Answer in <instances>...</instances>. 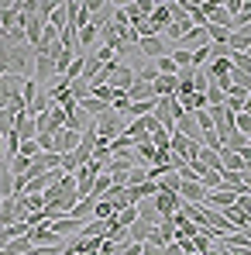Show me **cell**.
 Segmentation results:
<instances>
[{
	"mask_svg": "<svg viewBox=\"0 0 251 255\" xmlns=\"http://www.w3.org/2000/svg\"><path fill=\"white\" fill-rule=\"evenodd\" d=\"M189 255H203V252H189Z\"/></svg>",
	"mask_w": 251,
	"mask_h": 255,
	"instance_id": "cell-53",
	"label": "cell"
},
{
	"mask_svg": "<svg viewBox=\"0 0 251 255\" xmlns=\"http://www.w3.org/2000/svg\"><path fill=\"white\" fill-rule=\"evenodd\" d=\"M179 104H182V111H186V114H196V111L210 107V104H207V93H186V97H179Z\"/></svg>",
	"mask_w": 251,
	"mask_h": 255,
	"instance_id": "cell-21",
	"label": "cell"
},
{
	"mask_svg": "<svg viewBox=\"0 0 251 255\" xmlns=\"http://www.w3.org/2000/svg\"><path fill=\"white\" fill-rule=\"evenodd\" d=\"M21 221V197H3L0 200V224H17Z\"/></svg>",
	"mask_w": 251,
	"mask_h": 255,
	"instance_id": "cell-10",
	"label": "cell"
},
{
	"mask_svg": "<svg viewBox=\"0 0 251 255\" xmlns=\"http://www.w3.org/2000/svg\"><path fill=\"white\" fill-rule=\"evenodd\" d=\"M175 131H179V134H186V138H193V141H200V134H203L193 114H182V118L175 121Z\"/></svg>",
	"mask_w": 251,
	"mask_h": 255,
	"instance_id": "cell-18",
	"label": "cell"
},
{
	"mask_svg": "<svg viewBox=\"0 0 251 255\" xmlns=\"http://www.w3.org/2000/svg\"><path fill=\"white\" fill-rule=\"evenodd\" d=\"M241 186H245V193H251V172H245V176H241Z\"/></svg>",
	"mask_w": 251,
	"mask_h": 255,
	"instance_id": "cell-49",
	"label": "cell"
},
{
	"mask_svg": "<svg viewBox=\"0 0 251 255\" xmlns=\"http://www.w3.org/2000/svg\"><path fill=\"white\" fill-rule=\"evenodd\" d=\"M45 207V193H21V221Z\"/></svg>",
	"mask_w": 251,
	"mask_h": 255,
	"instance_id": "cell-19",
	"label": "cell"
},
{
	"mask_svg": "<svg viewBox=\"0 0 251 255\" xmlns=\"http://www.w3.org/2000/svg\"><path fill=\"white\" fill-rule=\"evenodd\" d=\"M28 238H31V245H55L59 242V235L48 228V224H38V228H28Z\"/></svg>",
	"mask_w": 251,
	"mask_h": 255,
	"instance_id": "cell-15",
	"label": "cell"
},
{
	"mask_svg": "<svg viewBox=\"0 0 251 255\" xmlns=\"http://www.w3.org/2000/svg\"><path fill=\"white\" fill-rule=\"evenodd\" d=\"M93 204H96V197H83V200H76V207L69 211V217H76V221H89V217H93Z\"/></svg>",
	"mask_w": 251,
	"mask_h": 255,
	"instance_id": "cell-24",
	"label": "cell"
},
{
	"mask_svg": "<svg viewBox=\"0 0 251 255\" xmlns=\"http://www.w3.org/2000/svg\"><path fill=\"white\" fill-rule=\"evenodd\" d=\"M62 252H66V245L55 242V245H31V252H28V255H62Z\"/></svg>",
	"mask_w": 251,
	"mask_h": 255,
	"instance_id": "cell-38",
	"label": "cell"
},
{
	"mask_svg": "<svg viewBox=\"0 0 251 255\" xmlns=\"http://www.w3.org/2000/svg\"><path fill=\"white\" fill-rule=\"evenodd\" d=\"M162 255H186V249H182V242H168L162 245Z\"/></svg>",
	"mask_w": 251,
	"mask_h": 255,
	"instance_id": "cell-45",
	"label": "cell"
},
{
	"mask_svg": "<svg viewBox=\"0 0 251 255\" xmlns=\"http://www.w3.org/2000/svg\"><path fill=\"white\" fill-rule=\"evenodd\" d=\"M152 145H155V148L172 152V148H168V128H155V131H152Z\"/></svg>",
	"mask_w": 251,
	"mask_h": 255,
	"instance_id": "cell-39",
	"label": "cell"
},
{
	"mask_svg": "<svg viewBox=\"0 0 251 255\" xmlns=\"http://www.w3.org/2000/svg\"><path fill=\"white\" fill-rule=\"evenodd\" d=\"M83 224L86 221H76V217H52V221H48V228H52L59 238H76V235L83 231Z\"/></svg>",
	"mask_w": 251,
	"mask_h": 255,
	"instance_id": "cell-7",
	"label": "cell"
},
{
	"mask_svg": "<svg viewBox=\"0 0 251 255\" xmlns=\"http://www.w3.org/2000/svg\"><path fill=\"white\" fill-rule=\"evenodd\" d=\"M155 69H159L162 76H175V73H179V66L172 62V55H162V59H155Z\"/></svg>",
	"mask_w": 251,
	"mask_h": 255,
	"instance_id": "cell-35",
	"label": "cell"
},
{
	"mask_svg": "<svg viewBox=\"0 0 251 255\" xmlns=\"http://www.w3.org/2000/svg\"><path fill=\"white\" fill-rule=\"evenodd\" d=\"M179 48H189V52H196V48H203V45H210V35H207V24H193L182 38H179Z\"/></svg>",
	"mask_w": 251,
	"mask_h": 255,
	"instance_id": "cell-6",
	"label": "cell"
},
{
	"mask_svg": "<svg viewBox=\"0 0 251 255\" xmlns=\"http://www.w3.org/2000/svg\"><path fill=\"white\" fill-rule=\"evenodd\" d=\"M155 193H159V183H155V179H145V183H134V186H127V197H131V204L152 200Z\"/></svg>",
	"mask_w": 251,
	"mask_h": 255,
	"instance_id": "cell-13",
	"label": "cell"
},
{
	"mask_svg": "<svg viewBox=\"0 0 251 255\" xmlns=\"http://www.w3.org/2000/svg\"><path fill=\"white\" fill-rule=\"evenodd\" d=\"M234 131H241V134H248V138H251V114L238 111V114H234Z\"/></svg>",
	"mask_w": 251,
	"mask_h": 255,
	"instance_id": "cell-37",
	"label": "cell"
},
{
	"mask_svg": "<svg viewBox=\"0 0 251 255\" xmlns=\"http://www.w3.org/2000/svg\"><path fill=\"white\" fill-rule=\"evenodd\" d=\"M80 138H83V131H73V128H59V131H55V138H52V152L66 155V152H73V148L80 145Z\"/></svg>",
	"mask_w": 251,
	"mask_h": 255,
	"instance_id": "cell-4",
	"label": "cell"
},
{
	"mask_svg": "<svg viewBox=\"0 0 251 255\" xmlns=\"http://www.w3.org/2000/svg\"><path fill=\"white\" fill-rule=\"evenodd\" d=\"M207 35H210V42L231 45V31H227V28H217V24H207Z\"/></svg>",
	"mask_w": 251,
	"mask_h": 255,
	"instance_id": "cell-34",
	"label": "cell"
},
{
	"mask_svg": "<svg viewBox=\"0 0 251 255\" xmlns=\"http://www.w3.org/2000/svg\"><path fill=\"white\" fill-rule=\"evenodd\" d=\"M24 17V38H28V45L35 48V45L42 42V31H45V17H38V14H21Z\"/></svg>",
	"mask_w": 251,
	"mask_h": 255,
	"instance_id": "cell-9",
	"label": "cell"
},
{
	"mask_svg": "<svg viewBox=\"0 0 251 255\" xmlns=\"http://www.w3.org/2000/svg\"><path fill=\"white\" fill-rule=\"evenodd\" d=\"M117 214V207H114V200H107V197H100L96 204H93V217H100V221H110Z\"/></svg>",
	"mask_w": 251,
	"mask_h": 255,
	"instance_id": "cell-27",
	"label": "cell"
},
{
	"mask_svg": "<svg viewBox=\"0 0 251 255\" xmlns=\"http://www.w3.org/2000/svg\"><path fill=\"white\" fill-rule=\"evenodd\" d=\"M114 111H121V114H127V107H131V100H127L124 90H117V97H114V104H110Z\"/></svg>",
	"mask_w": 251,
	"mask_h": 255,
	"instance_id": "cell-42",
	"label": "cell"
},
{
	"mask_svg": "<svg viewBox=\"0 0 251 255\" xmlns=\"http://www.w3.org/2000/svg\"><path fill=\"white\" fill-rule=\"evenodd\" d=\"M141 255H162V245L152 242V238H145V242H141Z\"/></svg>",
	"mask_w": 251,
	"mask_h": 255,
	"instance_id": "cell-43",
	"label": "cell"
},
{
	"mask_svg": "<svg viewBox=\"0 0 251 255\" xmlns=\"http://www.w3.org/2000/svg\"><path fill=\"white\" fill-rule=\"evenodd\" d=\"M159 76H162V73L155 69V62H145V66H138V80H141V83H155Z\"/></svg>",
	"mask_w": 251,
	"mask_h": 255,
	"instance_id": "cell-32",
	"label": "cell"
},
{
	"mask_svg": "<svg viewBox=\"0 0 251 255\" xmlns=\"http://www.w3.org/2000/svg\"><path fill=\"white\" fill-rule=\"evenodd\" d=\"M152 207L162 214V217H172V214L182 207V197H179V193H172V190H159V193L152 197Z\"/></svg>",
	"mask_w": 251,
	"mask_h": 255,
	"instance_id": "cell-3",
	"label": "cell"
},
{
	"mask_svg": "<svg viewBox=\"0 0 251 255\" xmlns=\"http://www.w3.org/2000/svg\"><path fill=\"white\" fill-rule=\"evenodd\" d=\"M179 197H182L186 204H203L207 190H203V183H200L196 176H189V179H182V183H179Z\"/></svg>",
	"mask_w": 251,
	"mask_h": 255,
	"instance_id": "cell-8",
	"label": "cell"
},
{
	"mask_svg": "<svg viewBox=\"0 0 251 255\" xmlns=\"http://www.w3.org/2000/svg\"><path fill=\"white\" fill-rule=\"evenodd\" d=\"M76 104H80V111H83L86 118H100V114L107 111V104L96 100V97H83V100H76Z\"/></svg>",
	"mask_w": 251,
	"mask_h": 255,
	"instance_id": "cell-22",
	"label": "cell"
},
{
	"mask_svg": "<svg viewBox=\"0 0 251 255\" xmlns=\"http://www.w3.org/2000/svg\"><path fill=\"white\" fill-rule=\"evenodd\" d=\"M231 255H251V245H234V249H227Z\"/></svg>",
	"mask_w": 251,
	"mask_h": 255,
	"instance_id": "cell-48",
	"label": "cell"
},
{
	"mask_svg": "<svg viewBox=\"0 0 251 255\" xmlns=\"http://www.w3.org/2000/svg\"><path fill=\"white\" fill-rule=\"evenodd\" d=\"M48 24H52V28H59V31H62V28L69 24V14H66V3H62V7H55V10L48 14Z\"/></svg>",
	"mask_w": 251,
	"mask_h": 255,
	"instance_id": "cell-31",
	"label": "cell"
},
{
	"mask_svg": "<svg viewBox=\"0 0 251 255\" xmlns=\"http://www.w3.org/2000/svg\"><path fill=\"white\" fill-rule=\"evenodd\" d=\"M134 80H138V69L121 62V66H117V69L110 73V83H107V86H114V90H127V86L134 83Z\"/></svg>",
	"mask_w": 251,
	"mask_h": 255,
	"instance_id": "cell-12",
	"label": "cell"
},
{
	"mask_svg": "<svg viewBox=\"0 0 251 255\" xmlns=\"http://www.w3.org/2000/svg\"><path fill=\"white\" fill-rule=\"evenodd\" d=\"M14 131H17V138H21V141H28V138H38V128H35V114L21 111V114L14 118Z\"/></svg>",
	"mask_w": 251,
	"mask_h": 255,
	"instance_id": "cell-11",
	"label": "cell"
},
{
	"mask_svg": "<svg viewBox=\"0 0 251 255\" xmlns=\"http://www.w3.org/2000/svg\"><path fill=\"white\" fill-rule=\"evenodd\" d=\"M48 121H52L55 131H59V128H66V111H62L59 104H52V107H48Z\"/></svg>",
	"mask_w": 251,
	"mask_h": 255,
	"instance_id": "cell-36",
	"label": "cell"
},
{
	"mask_svg": "<svg viewBox=\"0 0 251 255\" xmlns=\"http://www.w3.org/2000/svg\"><path fill=\"white\" fill-rule=\"evenodd\" d=\"M134 221H138V204L121 207V211L114 214V224H117V228H127V224H134Z\"/></svg>",
	"mask_w": 251,
	"mask_h": 255,
	"instance_id": "cell-28",
	"label": "cell"
},
{
	"mask_svg": "<svg viewBox=\"0 0 251 255\" xmlns=\"http://www.w3.org/2000/svg\"><path fill=\"white\" fill-rule=\"evenodd\" d=\"M207 62H210V45H203V48L193 52V69H203Z\"/></svg>",
	"mask_w": 251,
	"mask_h": 255,
	"instance_id": "cell-40",
	"label": "cell"
},
{
	"mask_svg": "<svg viewBox=\"0 0 251 255\" xmlns=\"http://www.w3.org/2000/svg\"><path fill=\"white\" fill-rule=\"evenodd\" d=\"M103 3H107V0H83V10L89 14V17H93V14H96V10H100Z\"/></svg>",
	"mask_w": 251,
	"mask_h": 255,
	"instance_id": "cell-46",
	"label": "cell"
},
{
	"mask_svg": "<svg viewBox=\"0 0 251 255\" xmlns=\"http://www.w3.org/2000/svg\"><path fill=\"white\" fill-rule=\"evenodd\" d=\"M220 169L245 172V152H231V148H220Z\"/></svg>",
	"mask_w": 251,
	"mask_h": 255,
	"instance_id": "cell-16",
	"label": "cell"
},
{
	"mask_svg": "<svg viewBox=\"0 0 251 255\" xmlns=\"http://www.w3.org/2000/svg\"><path fill=\"white\" fill-rule=\"evenodd\" d=\"M152 231H155V224L138 217L134 224H127V242H145V238H152Z\"/></svg>",
	"mask_w": 251,
	"mask_h": 255,
	"instance_id": "cell-17",
	"label": "cell"
},
{
	"mask_svg": "<svg viewBox=\"0 0 251 255\" xmlns=\"http://www.w3.org/2000/svg\"><path fill=\"white\" fill-rule=\"evenodd\" d=\"M38 152H42V145H38L35 138H28V141H21V148H17V155H21V159H28V162H31V159H35Z\"/></svg>",
	"mask_w": 251,
	"mask_h": 255,
	"instance_id": "cell-33",
	"label": "cell"
},
{
	"mask_svg": "<svg viewBox=\"0 0 251 255\" xmlns=\"http://www.w3.org/2000/svg\"><path fill=\"white\" fill-rule=\"evenodd\" d=\"M245 114H251V97H245Z\"/></svg>",
	"mask_w": 251,
	"mask_h": 255,
	"instance_id": "cell-50",
	"label": "cell"
},
{
	"mask_svg": "<svg viewBox=\"0 0 251 255\" xmlns=\"http://www.w3.org/2000/svg\"><path fill=\"white\" fill-rule=\"evenodd\" d=\"M196 159L207 166V169H220V152H213L207 145H200V152H196Z\"/></svg>",
	"mask_w": 251,
	"mask_h": 255,
	"instance_id": "cell-29",
	"label": "cell"
},
{
	"mask_svg": "<svg viewBox=\"0 0 251 255\" xmlns=\"http://www.w3.org/2000/svg\"><path fill=\"white\" fill-rule=\"evenodd\" d=\"M207 24H217V28H227V31H231L234 17L227 14V7H217V10H210V14H207Z\"/></svg>",
	"mask_w": 251,
	"mask_h": 255,
	"instance_id": "cell-26",
	"label": "cell"
},
{
	"mask_svg": "<svg viewBox=\"0 0 251 255\" xmlns=\"http://www.w3.org/2000/svg\"><path fill=\"white\" fill-rule=\"evenodd\" d=\"M179 3H193V7H200V3H203V0H179Z\"/></svg>",
	"mask_w": 251,
	"mask_h": 255,
	"instance_id": "cell-51",
	"label": "cell"
},
{
	"mask_svg": "<svg viewBox=\"0 0 251 255\" xmlns=\"http://www.w3.org/2000/svg\"><path fill=\"white\" fill-rule=\"evenodd\" d=\"M168 55H172V62H175L179 69H193V52H189V48L172 45V48H168Z\"/></svg>",
	"mask_w": 251,
	"mask_h": 255,
	"instance_id": "cell-25",
	"label": "cell"
},
{
	"mask_svg": "<svg viewBox=\"0 0 251 255\" xmlns=\"http://www.w3.org/2000/svg\"><path fill=\"white\" fill-rule=\"evenodd\" d=\"M152 242H159V245H168V242H175V221H172V217H162V221L155 224V231H152Z\"/></svg>",
	"mask_w": 251,
	"mask_h": 255,
	"instance_id": "cell-14",
	"label": "cell"
},
{
	"mask_svg": "<svg viewBox=\"0 0 251 255\" xmlns=\"http://www.w3.org/2000/svg\"><path fill=\"white\" fill-rule=\"evenodd\" d=\"M148 21H152V28H155V35H162L168 24L175 21V3H155V10L148 14Z\"/></svg>",
	"mask_w": 251,
	"mask_h": 255,
	"instance_id": "cell-5",
	"label": "cell"
},
{
	"mask_svg": "<svg viewBox=\"0 0 251 255\" xmlns=\"http://www.w3.org/2000/svg\"><path fill=\"white\" fill-rule=\"evenodd\" d=\"M224 107L238 114V111H245V97H224Z\"/></svg>",
	"mask_w": 251,
	"mask_h": 255,
	"instance_id": "cell-44",
	"label": "cell"
},
{
	"mask_svg": "<svg viewBox=\"0 0 251 255\" xmlns=\"http://www.w3.org/2000/svg\"><path fill=\"white\" fill-rule=\"evenodd\" d=\"M93 125H96V145H110V141H114V138L127 128V121H124V114H121V111L107 107L100 118H93Z\"/></svg>",
	"mask_w": 251,
	"mask_h": 255,
	"instance_id": "cell-1",
	"label": "cell"
},
{
	"mask_svg": "<svg viewBox=\"0 0 251 255\" xmlns=\"http://www.w3.org/2000/svg\"><path fill=\"white\" fill-rule=\"evenodd\" d=\"M245 155H251V138H248V148H245Z\"/></svg>",
	"mask_w": 251,
	"mask_h": 255,
	"instance_id": "cell-52",
	"label": "cell"
},
{
	"mask_svg": "<svg viewBox=\"0 0 251 255\" xmlns=\"http://www.w3.org/2000/svg\"><path fill=\"white\" fill-rule=\"evenodd\" d=\"M207 104H210V107H213V104H224V90H220L217 83L207 86Z\"/></svg>",
	"mask_w": 251,
	"mask_h": 255,
	"instance_id": "cell-41",
	"label": "cell"
},
{
	"mask_svg": "<svg viewBox=\"0 0 251 255\" xmlns=\"http://www.w3.org/2000/svg\"><path fill=\"white\" fill-rule=\"evenodd\" d=\"M224 148H231V152H245V148H248V134H241V131H231V134L224 138Z\"/></svg>",
	"mask_w": 251,
	"mask_h": 255,
	"instance_id": "cell-30",
	"label": "cell"
},
{
	"mask_svg": "<svg viewBox=\"0 0 251 255\" xmlns=\"http://www.w3.org/2000/svg\"><path fill=\"white\" fill-rule=\"evenodd\" d=\"M168 48H172V45H168L162 35H145V38H138V52H141L145 59H152V62L162 59V55H168Z\"/></svg>",
	"mask_w": 251,
	"mask_h": 255,
	"instance_id": "cell-2",
	"label": "cell"
},
{
	"mask_svg": "<svg viewBox=\"0 0 251 255\" xmlns=\"http://www.w3.org/2000/svg\"><path fill=\"white\" fill-rule=\"evenodd\" d=\"M127 100H155V90H152V83H141V80H134V83L124 90Z\"/></svg>",
	"mask_w": 251,
	"mask_h": 255,
	"instance_id": "cell-20",
	"label": "cell"
},
{
	"mask_svg": "<svg viewBox=\"0 0 251 255\" xmlns=\"http://www.w3.org/2000/svg\"><path fill=\"white\" fill-rule=\"evenodd\" d=\"M134 3H138V10H141L145 17H148V14L155 10V0H134Z\"/></svg>",
	"mask_w": 251,
	"mask_h": 255,
	"instance_id": "cell-47",
	"label": "cell"
},
{
	"mask_svg": "<svg viewBox=\"0 0 251 255\" xmlns=\"http://www.w3.org/2000/svg\"><path fill=\"white\" fill-rule=\"evenodd\" d=\"M3 252L7 255H28L31 252V238H28V235H17V238H10V242L3 245Z\"/></svg>",
	"mask_w": 251,
	"mask_h": 255,
	"instance_id": "cell-23",
	"label": "cell"
}]
</instances>
